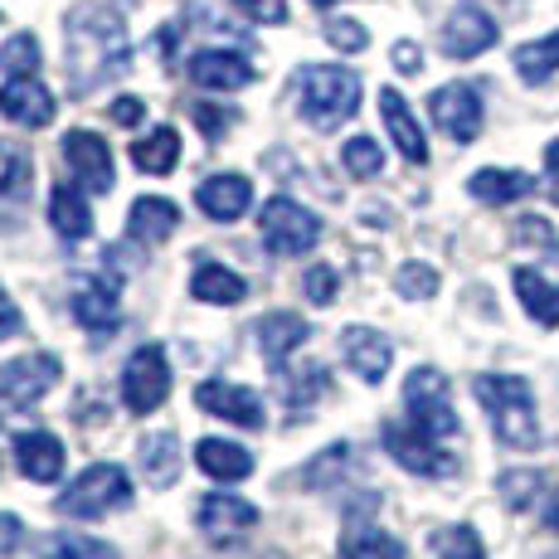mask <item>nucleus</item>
Segmentation results:
<instances>
[{
    "instance_id": "nucleus-1",
    "label": "nucleus",
    "mask_w": 559,
    "mask_h": 559,
    "mask_svg": "<svg viewBox=\"0 0 559 559\" xmlns=\"http://www.w3.org/2000/svg\"><path fill=\"white\" fill-rule=\"evenodd\" d=\"M63 69L73 79V93L98 88L103 79H117L127 69V25L107 5H79L63 20Z\"/></svg>"
},
{
    "instance_id": "nucleus-2",
    "label": "nucleus",
    "mask_w": 559,
    "mask_h": 559,
    "mask_svg": "<svg viewBox=\"0 0 559 559\" xmlns=\"http://www.w3.org/2000/svg\"><path fill=\"white\" fill-rule=\"evenodd\" d=\"M472 394L487 408L491 433L507 448H535L540 443V418H535V390L525 374H477L472 380Z\"/></svg>"
},
{
    "instance_id": "nucleus-3",
    "label": "nucleus",
    "mask_w": 559,
    "mask_h": 559,
    "mask_svg": "<svg viewBox=\"0 0 559 559\" xmlns=\"http://www.w3.org/2000/svg\"><path fill=\"white\" fill-rule=\"evenodd\" d=\"M297 107L311 127L331 132V127L350 122L360 107V79L341 63H307L297 73Z\"/></svg>"
},
{
    "instance_id": "nucleus-4",
    "label": "nucleus",
    "mask_w": 559,
    "mask_h": 559,
    "mask_svg": "<svg viewBox=\"0 0 559 559\" xmlns=\"http://www.w3.org/2000/svg\"><path fill=\"white\" fill-rule=\"evenodd\" d=\"M132 507V477H127L122 462H93L79 477L63 487V497L53 501L59 515H73V521H103L112 511Z\"/></svg>"
},
{
    "instance_id": "nucleus-5",
    "label": "nucleus",
    "mask_w": 559,
    "mask_h": 559,
    "mask_svg": "<svg viewBox=\"0 0 559 559\" xmlns=\"http://www.w3.org/2000/svg\"><path fill=\"white\" fill-rule=\"evenodd\" d=\"M258 229H263L267 253H277V258H302L321 243V219L307 210V204H297L287 195H273L263 204Z\"/></svg>"
},
{
    "instance_id": "nucleus-6",
    "label": "nucleus",
    "mask_w": 559,
    "mask_h": 559,
    "mask_svg": "<svg viewBox=\"0 0 559 559\" xmlns=\"http://www.w3.org/2000/svg\"><path fill=\"white\" fill-rule=\"evenodd\" d=\"M404 408L424 433L433 438H453L457 433V414H453V390H448V374L433 370V365H418L404 380Z\"/></svg>"
},
{
    "instance_id": "nucleus-7",
    "label": "nucleus",
    "mask_w": 559,
    "mask_h": 559,
    "mask_svg": "<svg viewBox=\"0 0 559 559\" xmlns=\"http://www.w3.org/2000/svg\"><path fill=\"white\" fill-rule=\"evenodd\" d=\"M380 438H384V453L400 462L404 472H414V477H453L457 472V457L448 448H438V438L424 433L418 424H384Z\"/></svg>"
},
{
    "instance_id": "nucleus-8",
    "label": "nucleus",
    "mask_w": 559,
    "mask_h": 559,
    "mask_svg": "<svg viewBox=\"0 0 559 559\" xmlns=\"http://www.w3.org/2000/svg\"><path fill=\"white\" fill-rule=\"evenodd\" d=\"M59 374H63V365L53 350H29V356H20V360H5L0 365V404L5 408L39 404L53 384H59Z\"/></svg>"
},
{
    "instance_id": "nucleus-9",
    "label": "nucleus",
    "mask_w": 559,
    "mask_h": 559,
    "mask_svg": "<svg viewBox=\"0 0 559 559\" xmlns=\"http://www.w3.org/2000/svg\"><path fill=\"white\" fill-rule=\"evenodd\" d=\"M170 394V365H166V350L156 346H136L122 365V404L132 414H152V408L166 404Z\"/></svg>"
},
{
    "instance_id": "nucleus-10",
    "label": "nucleus",
    "mask_w": 559,
    "mask_h": 559,
    "mask_svg": "<svg viewBox=\"0 0 559 559\" xmlns=\"http://www.w3.org/2000/svg\"><path fill=\"white\" fill-rule=\"evenodd\" d=\"M428 112H433V127L443 136H453L457 146L477 142L481 132V93L472 83H443V88L428 98Z\"/></svg>"
},
{
    "instance_id": "nucleus-11",
    "label": "nucleus",
    "mask_w": 559,
    "mask_h": 559,
    "mask_svg": "<svg viewBox=\"0 0 559 559\" xmlns=\"http://www.w3.org/2000/svg\"><path fill=\"white\" fill-rule=\"evenodd\" d=\"M63 160H69L73 180H79L83 190H93V195H107V190L117 186V170H112V146L103 142L98 132H69L63 136Z\"/></svg>"
},
{
    "instance_id": "nucleus-12",
    "label": "nucleus",
    "mask_w": 559,
    "mask_h": 559,
    "mask_svg": "<svg viewBox=\"0 0 559 559\" xmlns=\"http://www.w3.org/2000/svg\"><path fill=\"white\" fill-rule=\"evenodd\" d=\"M195 404L204 414L224 418V424H239V428H263L267 424V408L263 394L249 390V384H229V380H204L195 390Z\"/></svg>"
},
{
    "instance_id": "nucleus-13",
    "label": "nucleus",
    "mask_w": 559,
    "mask_h": 559,
    "mask_svg": "<svg viewBox=\"0 0 559 559\" xmlns=\"http://www.w3.org/2000/svg\"><path fill=\"white\" fill-rule=\"evenodd\" d=\"M258 521H263V511H258L253 501H243L239 491H210V497H200V507H195V525L210 535V540H239V535H249Z\"/></svg>"
},
{
    "instance_id": "nucleus-14",
    "label": "nucleus",
    "mask_w": 559,
    "mask_h": 559,
    "mask_svg": "<svg viewBox=\"0 0 559 559\" xmlns=\"http://www.w3.org/2000/svg\"><path fill=\"white\" fill-rule=\"evenodd\" d=\"M438 45H443L448 59H477V53H487L497 45V20H491L481 5H457L453 15H448Z\"/></svg>"
},
{
    "instance_id": "nucleus-15",
    "label": "nucleus",
    "mask_w": 559,
    "mask_h": 559,
    "mask_svg": "<svg viewBox=\"0 0 559 559\" xmlns=\"http://www.w3.org/2000/svg\"><path fill=\"white\" fill-rule=\"evenodd\" d=\"M186 69H190V83L210 93H239L253 83V63L234 49H200V53H190Z\"/></svg>"
},
{
    "instance_id": "nucleus-16",
    "label": "nucleus",
    "mask_w": 559,
    "mask_h": 559,
    "mask_svg": "<svg viewBox=\"0 0 559 559\" xmlns=\"http://www.w3.org/2000/svg\"><path fill=\"white\" fill-rule=\"evenodd\" d=\"M341 360L350 365V374H360L365 384H380L394 365L390 336H380L374 326H346L341 331Z\"/></svg>"
},
{
    "instance_id": "nucleus-17",
    "label": "nucleus",
    "mask_w": 559,
    "mask_h": 559,
    "mask_svg": "<svg viewBox=\"0 0 559 559\" xmlns=\"http://www.w3.org/2000/svg\"><path fill=\"white\" fill-rule=\"evenodd\" d=\"M0 117H10L15 127H49L53 122V93L35 79V73L10 79L5 88H0Z\"/></svg>"
},
{
    "instance_id": "nucleus-18",
    "label": "nucleus",
    "mask_w": 559,
    "mask_h": 559,
    "mask_svg": "<svg viewBox=\"0 0 559 559\" xmlns=\"http://www.w3.org/2000/svg\"><path fill=\"white\" fill-rule=\"evenodd\" d=\"M195 204L210 214V219H219V224L243 219V214H249V204H253V186H249V176H239V170H224V176L200 180Z\"/></svg>"
},
{
    "instance_id": "nucleus-19",
    "label": "nucleus",
    "mask_w": 559,
    "mask_h": 559,
    "mask_svg": "<svg viewBox=\"0 0 559 559\" xmlns=\"http://www.w3.org/2000/svg\"><path fill=\"white\" fill-rule=\"evenodd\" d=\"M380 117H384V127H390V142L400 146V156L408 166H428V136H424V127H418V117L408 112L400 88H380Z\"/></svg>"
},
{
    "instance_id": "nucleus-20",
    "label": "nucleus",
    "mask_w": 559,
    "mask_h": 559,
    "mask_svg": "<svg viewBox=\"0 0 559 559\" xmlns=\"http://www.w3.org/2000/svg\"><path fill=\"white\" fill-rule=\"evenodd\" d=\"M176 229H180V204L166 195H142L132 204V214H127V239L146 243V249L166 243Z\"/></svg>"
},
{
    "instance_id": "nucleus-21",
    "label": "nucleus",
    "mask_w": 559,
    "mask_h": 559,
    "mask_svg": "<svg viewBox=\"0 0 559 559\" xmlns=\"http://www.w3.org/2000/svg\"><path fill=\"white\" fill-rule=\"evenodd\" d=\"M15 462L29 481H59L63 477V443L45 428L15 433Z\"/></svg>"
},
{
    "instance_id": "nucleus-22",
    "label": "nucleus",
    "mask_w": 559,
    "mask_h": 559,
    "mask_svg": "<svg viewBox=\"0 0 559 559\" xmlns=\"http://www.w3.org/2000/svg\"><path fill=\"white\" fill-rule=\"evenodd\" d=\"M258 350H263V360L283 365L293 350H302V341L311 336V326L297 311H267V317H258Z\"/></svg>"
},
{
    "instance_id": "nucleus-23",
    "label": "nucleus",
    "mask_w": 559,
    "mask_h": 559,
    "mask_svg": "<svg viewBox=\"0 0 559 559\" xmlns=\"http://www.w3.org/2000/svg\"><path fill=\"white\" fill-rule=\"evenodd\" d=\"M195 462H200V472L204 477H214V481H243V477H253V453L243 443H229V438H200L195 443Z\"/></svg>"
},
{
    "instance_id": "nucleus-24",
    "label": "nucleus",
    "mask_w": 559,
    "mask_h": 559,
    "mask_svg": "<svg viewBox=\"0 0 559 559\" xmlns=\"http://www.w3.org/2000/svg\"><path fill=\"white\" fill-rule=\"evenodd\" d=\"M69 311H73V321L79 326H88V331H112L117 321H122V307H117V293L107 283H79L73 287V297H69Z\"/></svg>"
},
{
    "instance_id": "nucleus-25",
    "label": "nucleus",
    "mask_w": 559,
    "mask_h": 559,
    "mask_svg": "<svg viewBox=\"0 0 559 559\" xmlns=\"http://www.w3.org/2000/svg\"><path fill=\"white\" fill-rule=\"evenodd\" d=\"M136 462H142V477H146V487H156V491H166L170 481L180 477V443H176V433H146L142 443H136Z\"/></svg>"
},
{
    "instance_id": "nucleus-26",
    "label": "nucleus",
    "mask_w": 559,
    "mask_h": 559,
    "mask_svg": "<svg viewBox=\"0 0 559 559\" xmlns=\"http://www.w3.org/2000/svg\"><path fill=\"white\" fill-rule=\"evenodd\" d=\"M49 219H53V234H59V239H69V243L88 239V234H93V210H88L83 186H53Z\"/></svg>"
},
{
    "instance_id": "nucleus-27",
    "label": "nucleus",
    "mask_w": 559,
    "mask_h": 559,
    "mask_svg": "<svg viewBox=\"0 0 559 559\" xmlns=\"http://www.w3.org/2000/svg\"><path fill=\"white\" fill-rule=\"evenodd\" d=\"M190 297L210 302V307H239L243 297H249V283L224 263H200L195 277H190Z\"/></svg>"
},
{
    "instance_id": "nucleus-28",
    "label": "nucleus",
    "mask_w": 559,
    "mask_h": 559,
    "mask_svg": "<svg viewBox=\"0 0 559 559\" xmlns=\"http://www.w3.org/2000/svg\"><path fill=\"white\" fill-rule=\"evenodd\" d=\"M35 186V160L20 142H0V210H20Z\"/></svg>"
},
{
    "instance_id": "nucleus-29",
    "label": "nucleus",
    "mask_w": 559,
    "mask_h": 559,
    "mask_svg": "<svg viewBox=\"0 0 559 559\" xmlns=\"http://www.w3.org/2000/svg\"><path fill=\"white\" fill-rule=\"evenodd\" d=\"M515 297L535 326H559V287L535 267H515Z\"/></svg>"
},
{
    "instance_id": "nucleus-30",
    "label": "nucleus",
    "mask_w": 559,
    "mask_h": 559,
    "mask_svg": "<svg viewBox=\"0 0 559 559\" xmlns=\"http://www.w3.org/2000/svg\"><path fill=\"white\" fill-rule=\"evenodd\" d=\"M467 190H472V200H481V204H511V200L535 195V180L525 176V170H497V166H487V170H477V176L467 180Z\"/></svg>"
},
{
    "instance_id": "nucleus-31",
    "label": "nucleus",
    "mask_w": 559,
    "mask_h": 559,
    "mask_svg": "<svg viewBox=\"0 0 559 559\" xmlns=\"http://www.w3.org/2000/svg\"><path fill=\"white\" fill-rule=\"evenodd\" d=\"M132 160H136V170H146V176H170L180 160V132L176 127H152V132L132 146Z\"/></svg>"
},
{
    "instance_id": "nucleus-32",
    "label": "nucleus",
    "mask_w": 559,
    "mask_h": 559,
    "mask_svg": "<svg viewBox=\"0 0 559 559\" xmlns=\"http://www.w3.org/2000/svg\"><path fill=\"white\" fill-rule=\"evenodd\" d=\"M341 559H404V545L380 525H350L341 535Z\"/></svg>"
},
{
    "instance_id": "nucleus-33",
    "label": "nucleus",
    "mask_w": 559,
    "mask_h": 559,
    "mask_svg": "<svg viewBox=\"0 0 559 559\" xmlns=\"http://www.w3.org/2000/svg\"><path fill=\"white\" fill-rule=\"evenodd\" d=\"M39 559H122L107 540H93L83 531H59L39 540Z\"/></svg>"
},
{
    "instance_id": "nucleus-34",
    "label": "nucleus",
    "mask_w": 559,
    "mask_h": 559,
    "mask_svg": "<svg viewBox=\"0 0 559 559\" xmlns=\"http://www.w3.org/2000/svg\"><path fill=\"white\" fill-rule=\"evenodd\" d=\"M515 73H521L525 83H545L550 73H559V29L515 49Z\"/></svg>"
},
{
    "instance_id": "nucleus-35",
    "label": "nucleus",
    "mask_w": 559,
    "mask_h": 559,
    "mask_svg": "<svg viewBox=\"0 0 559 559\" xmlns=\"http://www.w3.org/2000/svg\"><path fill=\"white\" fill-rule=\"evenodd\" d=\"M433 555L438 559H487V545L472 525H443L433 531Z\"/></svg>"
},
{
    "instance_id": "nucleus-36",
    "label": "nucleus",
    "mask_w": 559,
    "mask_h": 559,
    "mask_svg": "<svg viewBox=\"0 0 559 559\" xmlns=\"http://www.w3.org/2000/svg\"><path fill=\"white\" fill-rule=\"evenodd\" d=\"M540 487H545V477H540V472H535V467L501 472V477H497V491H501V501H507L511 511L535 507V497H540Z\"/></svg>"
},
{
    "instance_id": "nucleus-37",
    "label": "nucleus",
    "mask_w": 559,
    "mask_h": 559,
    "mask_svg": "<svg viewBox=\"0 0 559 559\" xmlns=\"http://www.w3.org/2000/svg\"><path fill=\"white\" fill-rule=\"evenodd\" d=\"M341 166L350 170L356 180H370V176H380V166H384V152H380V142L374 136H350L346 146H341Z\"/></svg>"
},
{
    "instance_id": "nucleus-38",
    "label": "nucleus",
    "mask_w": 559,
    "mask_h": 559,
    "mask_svg": "<svg viewBox=\"0 0 559 559\" xmlns=\"http://www.w3.org/2000/svg\"><path fill=\"white\" fill-rule=\"evenodd\" d=\"M346 467H350V443L321 448V457L311 462V467H302V487H331V481H336Z\"/></svg>"
},
{
    "instance_id": "nucleus-39",
    "label": "nucleus",
    "mask_w": 559,
    "mask_h": 559,
    "mask_svg": "<svg viewBox=\"0 0 559 559\" xmlns=\"http://www.w3.org/2000/svg\"><path fill=\"white\" fill-rule=\"evenodd\" d=\"M39 69V39L35 35H15L5 49H0V73L10 79H25V73Z\"/></svg>"
},
{
    "instance_id": "nucleus-40",
    "label": "nucleus",
    "mask_w": 559,
    "mask_h": 559,
    "mask_svg": "<svg viewBox=\"0 0 559 559\" xmlns=\"http://www.w3.org/2000/svg\"><path fill=\"white\" fill-rule=\"evenodd\" d=\"M321 390H326V370H321V365H307V380H297V370H283V400H287V408H307Z\"/></svg>"
},
{
    "instance_id": "nucleus-41",
    "label": "nucleus",
    "mask_w": 559,
    "mask_h": 559,
    "mask_svg": "<svg viewBox=\"0 0 559 559\" xmlns=\"http://www.w3.org/2000/svg\"><path fill=\"white\" fill-rule=\"evenodd\" d=\"M394 287H400V297L418 302V297H433L438 293V273L428 263H404L400 273H394Z\"/></svg>"
},
{
    "instance_id": "nucleus-42",
    "label": "nucleus",
    "mask_w": 559,
    "mask_h": 559,
    "mask_svg": "<svg viewBox=\"0 0 559 559\" xmlns=\"http://www.w3.org/2000/svg\"><path fill=\"white\" fill-rule=\"evenodd\" d=\"M302 293H307L311 307H331V302H336V293H341V273H336V267H326V263L307 267Z\"/></svg>"
},
{
    "instance_id": "nucleus-43",
    "label": "nucleus",
    "mask_w": 559,
    "mask_h": 559,
    "mask_svg": "<svg viewBox=\"0 0 559 559\" xmlns=\"http://www.w3.org/2000/svg\"><path fill=\"white\" fill-rule=\"evenodd\" d=\"M326 39L346 53H360L365 45H370V35H365L360 20H326Z\"/></svg>"
},
{
    "instance_id": "nucleus-44",
    "label": "nucleus",
    "mask_w": 559,
    "mask_h": 559,
    "mask_svg": "<svg viewBox=\"0 0 559 559\" xmlns=\"http://www.w3.org/2000/svg\"><path fill=\"white\" fill-rule=\"evenodd\" d=\"M234 10H243L249 20H263V25H283L287 20V0H229Z\"/></svg>"
},
{
    "instance_id": "nucleus-45",
    "label": "nucleus",
    "mask_w": 559,
    "mask_h": 559,
    "mask_svg": "<svg viewBox=\"0 0 559 559\" xmlns=\"http://www.w3.org/2000/svg\"><path fill=\"white\" fill-rule=\"evenodd\" d=\"M515 239H525V243H545L555 258H559V239H555V229L545 219H535V214H525L521 224H515Z\"/></svg>"
},
{
    "instance_id": "nucleus-46",
    "label": "nucleus",
    "mask_w": 559,
    "mask_h": 559,
    "mask_svg": "<svg viewBox=\"0 0 559 559\" xmlns=\"http://www.w3.org/2000/svg\"><path fill=\"white\" fill-rule=\"evenodd\" d=\"M20 545H25V521H20V515H10V511H0V559L15 555Z\"/></svg>"
},
{
    "instance_id": "nucleus-47",
    "label": "nucleus",
    "mask_w": 559,
    "mask_h": 559,
    "mask_svg": "<svg viewBox=\"0 0 559 559\" xmlns=\"http://www.w3.org/2000/svg\"><path fill=\"white\" fill-rule=\"evenodd\" d=\"M107 117H112L117 127H136L146 117V103L142 98H117V103H107Z\"/></svg>"
},
{
    "instance_id": "nucleus-48",
    "label": "nucleus",
    "mask_w": 559,
    "mask_h": 559,
    "mask_svg": "<svg viewBox=\"0 0 559 559\" xmlns=\"http://www.w3.org/2000/svg\"><path fill=\"white\" fill-rule=\"evenodd\" d=\"M25 331V317H20V307L5 297V287H0V341H10V336H20Z\"/></svg>"
},
{
    "instance_id": "nucleus-49",
    "label": "nucleus",
    "mask_w": 559,
    "mask_h": 559,
    "mask_svg": "<svg viewBox=\"0 0 559 559\" xmlns=\"http://www.w3.org/2000/svg\"><path fill=\"white\" fill-rule=\"evenodd\" d=\"M195 122L204 127V136H219L224 127L234 122V112H214V107H204V103H195Z\"/></svg>"
},
{
    "instance_id": "nucleus-50",
    "label": "nucleus",
    "mask_w": 559,
    "mask_h": 559,
    "mask_svg": "<svg viewBox=\"0 0 559 559\" xmlns=\"http://www.w3.org/2000/svg\"><path fill=\"white\" fill-rule=\"evenodd\" d=\"M394 69H400V73H418V69H424V53H418V45L400 39V45H394Z\"/></svg>"
},
{
    "instance_id": "nucleus-51",
    "label": "nucleus",
    "mask_w": 559,
    "mask_h": 559,
    "mask_svg": "<svg viewBox=\"0 0 559 559\" xmlns=\"http://www.w3.org/2000/svg\"><path fill=\"white\" fill-rule=\"evenodd\" d=\"M545 176H550V190H555V200H559V136L545 146Z\"/></svg>"
},
{
    "instance_id": "nucleus-52",
    "label": "nucleus",
    "mask_w": 559,
    "mask_h": 559,
    "mask_svg": "<svg viewBox=\"0 0 559 559\" xmlns=\"http://www.w3.org/2000/svg\"><path fill=\"white\" fill-rule=\"evenodd\" d=\"M545 525H550V531H559V491L550 501H545Z\"/></svg>"
},
{
    "instance_id": "nucleus-53",
    "label": "nucleus",
    "mask_w": 559,
    "mask_h": 559,
    "mask_svg": "<svg viewBox=\"0 0 559 559\" xmlns=\"http://www.w3.org/2000/svg\"><path fill=\"white\" fill-rule=\"evenodd\" d=\"M234 559H287V555H277V550H253V555H234Z\"/></svg>"
},
{
    "instance_id": "nucleus-54",
    "label": "nucleus",
    "mask_w": 559,
    "mask_h": 559,
    "mask_svg": "<svg viewBox=\"0 0 559 559\" xmlns=\"http://www.w3.org/2000/svg\"><path fill=\"white\" fill-rule=\"evenodd\" d=\"M311 5H317V10H326V5H341V0H311Z\"/></svg>"
},
{
    "instance_id": "nucleus-55",
    "label": "nucleus",
    "mask_w": 559,
    "mask_h": 559,
    "mask_svg": "<svg viewBox=\"0 0 559 559\" xmlns=\"http://www.w3.org/2000/svg\"><path fill=\"white\" fill-rule=\"evenodd\" d=\"M545 559H559V555H545Z\"/></svg>"
}]
</instances>
